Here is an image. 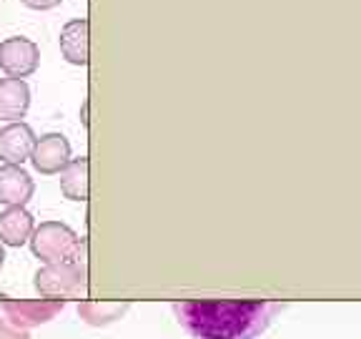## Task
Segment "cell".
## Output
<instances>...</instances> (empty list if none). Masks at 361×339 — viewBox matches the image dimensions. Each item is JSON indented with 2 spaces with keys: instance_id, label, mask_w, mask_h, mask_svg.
Segmentation results:
<instances>
[{
  "instance_id": "cell-6",
  "label": "cell",
  "mask_w": 361,
  "mask_h": 339,
  "mask_svg": "<svg viewBox=\"0 0 361 339\" xmlns=\"http://www.w3.org/2000/svg\"><path fill=\"white\" fill-rule=\"evenodd\" d=\"M35 184L23 166H0V203L6 206H25L33 198Z\"/></svg>"
},
{
  "instance_id": "cell-12",
  "label": "cell",
  "mask_w": 361,
  "mask_h": 339,
  "mask_svg": "<svg viewBox=\"0 0 361 339\" xmlns=\"http://www.w3.org/2000/svg\"><path fill=\"white\" fill-rule=\"evenodd\" d=\"M3 261H6V249H3V244H0V266H3Z\"/></svg>"
},
{
  "instance_id": "cell-10",
  "label": "cell",
  "mask_w": 361,
  "mask_h": 339,
  "mask_svg": "<svg viewBox=\"0 0 361 339\" xmlns=\"http://www.w3.org/2000/svg\"><path fill=\"white\" fill-rule=\"evenodd\" d=\"M61 191L71 201H85L88 198V158H71L68 166L61 171Z\"/></svg>"
},
{
  "instance_id": "cell-7",
  "label": "cell",
  "mask_w": 361,
  "mask_h": 339,
  "mask_svg": "<svg viewBox=\"0 0 361 339\" xmlns=\"http://www.w3.org/2000/svg\"><path fill=\"white\" fill-rule=\"evenodd\" d=\"M30 108V88L20 78H0V121L25 119Z\"/></svg>"
},
{
  "instance_id": "cell-2",
  "label": "cell",
  "mask_w": 361,
  "mask_h": 339,
  "mask_svg": "<svg viewBox=\"0 0 361 339\" xmlns=\"http://www.w3.org/2000/svg\"><path fill=\"white\" fill-rule=\"evenodd\" d=\"M30 246H33V254L48 264H71L78 259L80 239L71 226L58 224V221H45L38 229H33Z\"/></svg>"
},
{
  "instance_id": "cell-11",
  "label": "cell",
  "mask_w": 361,
  "mask_h": 339,
  "mask_svg": "<svg viewBox=\"0 0 361 339\" xmlns=\"http://www.w3.org/2000/svg\"><path fill=\"white\" fill-rule=\"evenodd\" d=\"M23 6H28L30 11H51V8L61 6V0H20Z\"/></svg>"
},
{
  "instance_id": "cell-5",
  "label": "cell",
  "mask_w": 361,
  "mask_h": 339,
  "mask_svg": "<svg viewBox=\"0 0 361 339\" xmlns=\"http://www.w3.org/2000/svg\"><path fill=\"white\" fill-rule=\"evenodd\" d=\"M35 146V131L23 121L0 129V161L8 166H23L30 158Z\"/></svg>"
},
{
  "instance_id": "cell-9",
  "label": "cell",
  "mask_w": 361,
  "mask_h": 339,
  "mask_svg": "<svg viewBox=\"0 0 361 339\" xmlns=\"http://www.w3.org/2000/svg\"><path fill=\"white\" fill-rule=\"evenodd\" d=\"M61 53L68 63L85 66L88 63V18H73L61 30Z\"/></svg>"
},
{
  "instance_id": "cell-4",
  "label": "cell",
  "mask_w": 361,
  "mask_h": 339,
  "mask_svg": "<svg viewBox=\"0 0 361 339\" xmlns=\"http://www.w3.org/2000/svg\"><path fill=\"white\" fill-rule=\"evenodd\" d=\"M33 169L43 176H56L71 161V141L63 133H45L35 138L33 153H30Z\"/></svg>"
},
{
  "instance_id": "cell-3",
  "label": "cell",
  "mask_w": 361,
  "mask_h": 339,
  "mask_svg": "<svg viewBox=\"0 0 361 339\" xmlns=\"http://www.w3.org/2000/svg\"><path fill=\"white\" fill-rule=\"evenodd\" d=\"M40 66V48L30 38L13 35L0 43V68L8 78H28Z\"/></svg>"
},
{
  "instance_id": "cell-1",
  "label": "cell",
  "mask_w": 361,
  "mask_h": 339,
  "mask_svg": "<svg viewBox=\"0 0 361 339\" xmlns=\"http://www.w3.org/2000/svg\"><path fill=\"white\" fill-rule=\"evenodd\" d=\"M171 309L193 339H256L286 304L266 299H191L176 302Z\"/></svg>"
},
{
  "instance_id": "cell-8",
  "label": "cell",
  "mask_w": 361,
  "mask_h": 339,
  "mask_svg": "<svg viewBox=\"0 0 361 339\" xmlns=\"http://www.w3.org/2000/svg\"><path fill=\"white\" fill-rule=\"evenodd\" d=\"M33 229V214L25 206H8L0 214V244L6 246H23L25 242H30Z\"/></svg>"
}]
</instances>
